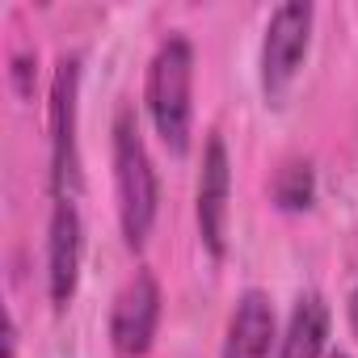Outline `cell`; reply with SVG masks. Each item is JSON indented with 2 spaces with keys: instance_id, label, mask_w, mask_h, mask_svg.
Here are the masks:
<instances>
[{
  "instance_id": "8",
  "label": "cell",
  "mask_w": 358,
  "mask_h": 358,
  "mask_svg": "<svg viewBox=\"0 0 358 358\" xmlns=\"http://www.w3.org/2000/svg\"><path fill=\"white\" fill-rule=\"evenodd\" d=\"M278 337V320H274V303L266 291L249 287L236 295V308L228 316V333H224V354L220 358H270Z\"/></svg>"
},
{
  "instance_id": "6",
  "label": "cell",
  "mask_w": 358,
  "mask_h": 358,
  "mask_svg": "<svg viewBox=\"0 0 358 358\" xmlns=\"http://www.w3.org/2000/svg\"><path fill=\"white\" fill-rule=\"evenodd\" d=\"M232 160H228V143L220 131L207 135L203 148V173H199V236L211 249V257L228 253V220H232Z\"/></svg>"
},
{
  "instance_id": "4",
  "label": "cell",
  "mask_w": 358,
  "mask_h": 358,
  "mask_svg": "<svg viewBox=\"0 0 358 358\" xmlns=\"http://www.w3.org/2000/svg\"><path fill=\"white\" fill-rule=\"evenodd\" d=\"M312 22L316 9L308 0H287L278 5L266 22V38H262V93L266 101H282L291 80L299 76V64L308 59L312 47Z\"/></svg>"
},
{
  "instance_id": "2",
  "label": "cell",
  "mask_w": 358,
  "mask_h": 358,
  "mask_svg": "<svg viewBox=\"0 0 358 358\" xmlns=\"http://www.w3.org/2000/svg\"><path fill=\"white\" fill-rule=\"evenodd\" d=\"M114 190H118V224L131 249H143L156 211H160V186L148 156V143L139 135V118L131 106L114 118Z\"/></svg>"
},
{
  "instance_id": "10",
  "label": "cell",
  "mask_w": 358,
  "mask_h": 358,
  "mask_svg": "<svg viewBox=\"0 0 358 358\" xmlns=\"http://www.w3.org/2000/svg\"><path fill=\"white\" fill-rule=\"evenodd\" d=\"M274 199L278 207L287 211H303L312 203V164L308 160H295L278 173V182H274Z\"/></svg>"
},
{
  "instance_id": "3",
  "label": "cell",
  "mask_w": 358,
  "mask_h": 358,
  "mask_svg": "<svg viewBox=\"0 0 358 358\" xmlns=\"http://www.w3.org/2000/svg\"><path fill=\"white\" fill-rule=\"evenodd\" d=\"M47 131H51V190H55V199H76V190H80V152H76V131H80V55H59V64H55Z\"/></svg>"
},
{
  "instance_id": "5",
  "label": "cell",
  "mask_w": 358,
  "mask_h": 358,
  "mask_svg": "<svg viewBox=\"0 0 358 358\" xmlns=\"http://www.w3.org/2000/svg\"><path fill=\"white\" fill-rule=\"evenodd\" d=\"M160 282L148 270H135L110 308V345L118 358H143L152 350V337L160 329Z\"/></svg>"
},
{
  "instance_id": "7",
  "label": "cell",
  "mask_w": 358,
  "mask_h": 358,
  "mask_svg": "<svg viewBox=\"0 0 358 358\" xmlns=\"http://www.w3.org/2000/svg\"><path fill=\"white\" fill-rule=\"evenodd\" d=\"M80 257H85V224L76 211V199H55L51 232H47V291L55 308H68L80 282Z\"/></svg>"
},
{
  "instance_id": "11",
  "label": "cell",
  "mask_w": 358,
  "mask_h": 358,
  "mask_svg": "<svg viewBox=\"0 0 358 358\" xmlns=\"http://www.w3.org/2000/svg\"><path fill=\"white\" fill-rule=\"evenodd\" d=\"M329 358H350V354H329Z\"/></svg>"
},
{
  "instance_id": "9",
  "label": "cell",
  "mask_w": 358,
  "mask_h": 358,
  "mask_svg": "<svg viewBox=\"0 0 358 358\" xmlns=\"http://www.w3.org/2000/svg\"><path fill=\"white\" fill-rule=\"evenodd\" d=\"M324 345H329V303L320 291H308L291 308V320L278 337V358H324Z\"/></svg>"
},
{
  "instance_id": "1",
  "label": "cell",
  "mask_w": 358,
  "mask_h": 358,
  "mask_svg": "<svg viewBox=\"0 0 358 358\" xmlns=\"http://www.w3.org/2000/svg\"><path fill=\"white\" fill-rule=\"evenodd\" d=\"M143 101L164 148L182 156L190 148V127H194V47L186 34H169L156 47L148 64Z\"/></svg>"
}]
</instances>
